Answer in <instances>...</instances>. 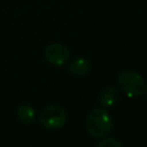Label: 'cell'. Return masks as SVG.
Returning <instances> with one entry per match:
<instances>
[{
  "label": "cell",
  "instance_id": "6da1fadb",
  "mask_svg": "<svg viewBox=\"0 0 147 147\" xmlns=\"http://www.w3.org/2000/svg\"><path fill=\"white\" fill-rule=\"evenodd\" d=\"M114 126V121L110 114L103 108L92 109L85 119V127L90 136L94 138L107 137Z\"/></svg>",
  "mask_w": 147,
  "mask_h": 147
},
{
  "label": "cell",
  "instance_id": "7a4b0ae2",
  "mask_svg": "<svg viewBox=\"0 0 147 147\" xmlns=\"http://www.w3.org/2000/svg\"><path fill=\"white\" fill-rule=\"evenodd\" d=\"M117 83L119 87L129 95V96H139L144 94L146 83L144 78L133 70L125 69L118 74Z\"/></svg>",
  "mask_w": 147,
  "mask_h": 147
},
{
  "label": "cell",
  "instance_id": "3957f363",
  "mask_svg": "<svg viewBox=\"0 0 147 147\" xmlns=\"http://www.w3.org/2000/svg\"><path fill=\"white\" fill-rule=\"evenodd\" d=\"M67 111L59 105H49L45 107L39 116L40 124L48 130H57L67 122Z\"/></svg>",
  "mask_w": 147,
  "mask_h": 147
},
{
  "label": "cell",
  "instance_id": "277c9868",
  "mask_svg": "<svg viewBox=\"0 0 147 147\" xmlns=\"http://www.w3.org/2000/svg\"><path fill=\"white\" fill-rule=\"evenodd\" d=\"M44 55L47 62L53 65L61 67L64 65L70 57V51L67 46L60 42H52L48 44L44 49Z\"/></svg>",
  "mask_w": 147,
  "mask_h": 147
},
{
  "label": "cell",
  "instance_id": "5b68a950",
  "mask_svg": "<svg viewBox=\"0 0 147 147\" xmlns=\"http://www.w3.org/2000/svg\"><path fill=\"white\" fill-rule=\"evenodd\" d=\"M68 70L72 76L76 77L86 76L91 70V62L85 57H76L69 63Z\"/></svg>",
  "mask_w": 147,
  "mask_h": 147
},
{
  "label": "cell",
  "instance_id": "8992f818",
  "mask_svg": "<svg viewBox=\"0 0 147 147\" xmlns=\"http://www.w3.org/2000/svg\"><path fill=\"white\" fill-rule=\"evenodd\" d=\"M117 99H118V92L113 86H108V87L102 88L100 94H99V102L103 107L113 106L114 103H116Z\"/></svg>",
  "mask_w": 147,
  "mask_h": 147
},
{
  "label": "cell",
  "instance_id": "52a82bcc",
  "mask_svg": "<svg viewBox=\"0 0 147 147\" xmlns=\"http://www.w3.org/2000/svg\"><path fill=\"white\" fill-rule=\"evenodd\" d=\"M17 117L21 122L30 124L34 122L36 118V111L33 109L32 106L28 105V103H22L21 106H18L17 108Z\"/></svg>",
  "mask_w": 147,
  "mask_h": 147
},
{
  "label": "cell",
  "instance_id": "ba28073f",
  "mask_svg": "<svg viewBox=\"0 0 147 147\" xmlns=\"http://www.w3.org/2000/svg\"><path fill=\"white\" fill-rule=\"evenodd\" d=\"M94 147H123V145L115 138H103L98 141Z\"/></svg>",
  "mask_w": 147,
  "mask_h": 147
},
{
  "label": "cell",
  "instance_id": "9c48e42d",
  "mask_svg": "<svg viewBox=\"0 0 147 147\" xmlns=\"http://www.w3.org/2000/svg\"><path fill=\"white\" fill-rule=\"evenodd\" d=\"M144 94L146 95V98H147V85H146V87H145V91H144Z\"/></svg>",
  "mask_w": 147,
  "mask_h": 147
}]
</instances>
